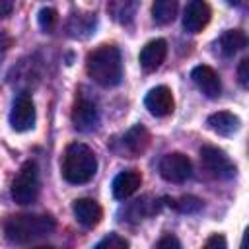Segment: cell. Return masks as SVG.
<instances>
[{
    "label": "cell",
    "mask_w": 249,
    "mask_h": 249,
    "mask_svg": "<svg viewBox=\"0 0 249 249\" xmlns=\"http://www.w3.org/2000/svg\"><path fill=\"white\" fill-rule=\"evenodd\" d=\"M144 105L154 117H167L173 113V107H175L173 93L167 86H156L146 93Z\"/></svg>",
    "instance_id": "8"
},
{
    "label": "cell",
    "mask_w": 249,
    "mask_h": 249,
    "mask_svg": "<svg viewBox=\"0 0 249 249\" xmlns=\"http://www.w3.org/2000/svg\"><path fill=\"white\" fill-rule=\"evenodd\" d=\"M37 195H39V171L35 161L29 160L19 167L12 183V198L18 204H31L35 202Z\"/></svg>",
    "instance_id": "4"
},
{
    "label": "cell",
    "mask_w": 249,
    "mask_h": 249,
    "mask_svg": "<svg viewBox=\"0 0 249 249\" xmlns=\"http://www.w3.org/2000/svg\"><path fill=\"white\" fill-rule=\"evenodd\" d=\"M72 210H74V216H76L78 224L84 226V228H95L101 222V216H103L101 206L93 198H78V200H74Z\"/></svg>",
    "instance_id": "13"
},
{
    "label": "cell",
    "mask_w": 249,
    "mask_h": 249,
    "mask_svg": "<svg viewBox=\"0 0 249 249\" xmlns=\"http://www.w3.org/2000/svg\"><path fill=\"white\" fill-rule=\"evenodd\" d=\"M95 249H128V241L119 233H109L95 245Z\"/></svg>",
    "instance_id": "20"
},
{
    "label": "cell",
    "mask_w": 249,
    "mask_h": 249,
    "mask_svg": "<svg viewBox=\"0 0 249 249\" xmlns=\"http://www.w3.org/2000/svg\"><path fill=\"white\" fill-rule=\"evenodd\" d=\"M154 210H156V206H150V202H146V198H142L130 206L128 214H130V220H142V218L154 214Z\"/></svg>",
    "instance_id": "21"
},
{
    "label": "cell",
    "mask_w": 249,
    "mask_h": 249,
    "mask_svg": "<svg viewBox=\"0 0 249 249\" xmlns=\"http://www.w3.org/2000/svg\"><path fill=\"white\" fill-rule=\"evenodd\" d=\"M171 206H175L179 212H187V214H191V212H198V210L202 208V200L196 198V196H193V195H187V196H181L177 202L173 200Z\"/></svg>",
    "instance_id": "19"
},
{
    "label": "cell",
    "mask_w": 249,
    "mask_h": 249,
    "mask_svg": "<svg viewBox=\"0 0 249 249\" xmlns=\"http://www.w3.org/2000/svg\"><path fill=\"white\" fill-rule=\"evenodd\" d=\"M245 241H247V235H243V239H241V249H245Z\"/></svg>",
    "instance_id": "27"
},
{
    "label": "cell",
    "mask_w": 249,
    "mask_h": 249,
    "mask_svg": "<svg viewBox=\"0 0 249 249\" xmlns=\"http://www.w3.org/2000/svg\"><path fill=\"white\" fill-rule=\"evenodd\" d=\"M210 21V6L202 0H193L187 4L183 14V27L189 33L202 31Z\"/></svg>",
    "instance_id": "10"
},
{
    "label": "cell",
    "mask_w": 249,
    "mask_h": 249,
    "mask_svg": "<svg viewBox=\"0 0 249 249\" xmlns=\"http://www.w3.org/2000/svg\"><path fill=\"white\" fill-rule=\"evenodd\" d=\"M165 54H167V43L163 39H154V41H150L142 47L138 60H140V66L146 72H154L165 60Z\"/></svg>",
    "instance_id": "12"
},
{
    "label": "cell",
    "mask_w": 249,
    "mask_h": 249,
    "mask_svg": "<svg viewBox=\"0 0 249 249\" xmlns=\"http://www.w3.org/2000/svg\"><path fill=\"white\" fill-rule=\"evenodd\" d=\"M10 124L18 132H25V130L33 128V124H35V105H33V99L27 93H19L14 99L12 111H10Z\"/></svg>",
    "instance_id": "7"
},
{
    "label": "cell",
    "mask_w": 249,
    "mask_h": 249,
    "mask_svg": "<svg viewBox=\"0 0 249 249\" xmlns=\"http://www.w3.org/2000/svg\"><path fill=\"white\" fill-rule=\"evenodd\" d=\"M12 8H14L12 2H8V0H0V18H2V16H8V14L12 12Z\"/></svg>",
    "instance_id": "26"
},
{
    "label": "cell",
    "mask_w": 249,
    "mask_h": 249,
    "mask_svg": "<svg viewBox=\"0 0 249 249\" xmlns=\"http://www.w3.org/2000/svg\"><path fill=\"white\" fill-rule=\"evenodd\" d=\"M247 45V35L241 29H228L220 37V49L226 56H233L235 53L243 51Z\"/></svg>",
    "instance_id": "17"
},
{
    "label": "cell",
    "mask_w": 249,
    "mask_h": 249,
    "mask_svg": "<svg viewBox=\"0 0 249 249\" xmlns=\"http://www.w3.org/2000/svg\"><path fill=\"white\" fill-rule=\"evenodd\" d=\"M191 160L181 152H171L160 161V175L169 183H183L191 177Z\"/></svg>",
    "instance_id": "6"
},
{
    "label": "cell",
    "mask_w": 249,
    "mask_h": 249,
    "mask_svg": "<svg viewBox=\"0 0 249 249\" xmlns=\"http://www.w3.org/2000/svg\"><path fill=\"white\" fill-rule=\"evenodd\" d=\"M206 124L212 132L220 134V136H230L233 132H237L239 128V117L230 113V111H218V113H212L208 119H206Z\"/></svg>",
    "instance_id": "15"
},
{
    "label": "cell",
    "mask_w": 249,
    "mask_h": 249,
    "mask_svg": "<svg viewBox=\"0 0 249 249\" xmlns=\"http://www.w3.org/2000/svg\"><path fill=\"white\" fill-rule=\"evenodd\" d=\"M140 183H142V175L138 169H124L113 179V196L124 200L138 191Z\"/></svg>",
    "instance_id": "14"
},
{
    "label": "cell",
    "mask_w": 249,
    "mask_h": 249,
    "mask_svg": "<svg viewBox=\"0 0 249 249\" xmlns=\"http://www.w3.org/2000/svg\"><path fill=\"white\" fill-rule=\"evenodd\" d=\"M54 21H56V12L53 8H41V12H39V25L45 31H51L54 27Z\"/></svg>",
    "instance_id": "22"
},
{
    "label": "cell",
    "mask_w": 249,
    "mask_h": 249,
    "mask_svg": "<svg viewBox=\"0 0 249 249\" xmlns=\"http://www.w3.org/2000/svg\"><path fill=\"white\" fill-rule=\"evenodd\" d=\"M148 142H150V134H148V130H146L142 124L132 126V128L123 136V146H124V150H126L130 156H140V154L146 150Z\"/></svg>",
    "instance_id": "16"
},
{
    "label": "cell",
    "mask_w": 249,
    "mask_h": 249,
    "mask_svg": "<svg viewBox=\"0 0 249 249\" xmlns=\"http://www.w3.org/2000/svg\"><path fill=\"white\" fill-rule=\"evenodd\" d=\"M191 78H193V82L196 84V88H198L206 97L214 99V97L220 95L222 84H220V78H218V74H216L214 68H210V66H206V64H200V66L193 68Z\"/></svg>",
    "instance_id": "11"
},
{
    "label": "cell",
    "mask_w": 249,
    "mask_h": 249,
    "mask_svg": "<svg viewBox=\"0 0 249 249\" xmlns=\"http://www.w3.org/2000/svg\"><path fill=\"white\" fill-rule=\"evenodd\" d=\"M202 249H228L226 245V237L222 233H214L206 239V243L202 245Z\"/></svg>",
    "instance_id": "23"
},
{
    "label": "cell",
    "mask_w": 249,
    "mask_h": 249,
    "mask_svg": "<svg viewBox=\"0 0 249 249\" xmlns=\"http://www.w3.org/2000/svg\"><path fill=\"white\" fill-rule=\"evenodd\" d=\"M97 171V158L93 150L82 142L66 146L62 156V177L72 185H82L93 179Z\"/></svg>",
    "instance_id": "2"
},
{
    "label": "cell",
    "mask_w": 249,
    "mask_h": 249,
    "mask_svg": "<svg viewBox=\"0 0 249 249\" xmlns=\"http://www.w3.org/2000/svg\"><path fill=\"white\" fill-rule=\"evenodd\" d=\"M54 218L47 214H18L6 220L4 233L14 243H29L54 230Z\"/></svg>",
    "instance_id": "3"
},
{
    "label": "cell",
    "mask_w": 249,
    "mask_h": 249,
    "mask_svg": "<svg viewBox=\"0 0 249 249\" xmlns=\"http://www.w3.org/2000/svg\"><path fill=\"white\" fill-rule=\"evenodd\" d=\"M35 249H53V247H49V245H41V247H35Z\"/></svg>",
    "instance_id": "28"
},
{
    "label": "cell",
    "mask_w": 249,
    "mask_h": 249,
    "mask_svg": "<svg viewBox=\"0 0 249 249\" xmlns=\"http://www.w3.org/2000/svg\"><path fill=\"white\" fill-rule=\"evenodd\" d=\"M158 249H181V243H179V239L175 235L167 233L158 241Z\"/></svg>",
    "instance_id": "25"
},
{
    "label": "cell",
    "mask_w": 249,
    "mask_h": 249,
    "mask_svg": "<svg viewBox=\"0 0 249 249\" xmlns=\"http://www.w3.org/2000/svg\"><path fill=\"white\" fill-rule=\"evenodd\" d=\"M200 161H202V165L214 177L230 179V177L235 175V165L226 156V152L220 150V148H216V146H202L200 148Z\"/></svg>",
    "instance_id": "5"
},
{
    "label": "cell",
    "mask_w": 249,
    "mask_h": 249,
    "mask_svg": "<svg viewBox=\"0 0 249 249\" xmlns=\"http://www.w3.org/2000/svg\"><path fill=\"white\" fill-rule=\"evenodd\" d=\"M86 70L95 84L103 88L117 86L123 78V60L119 49L113 45H101L93 49L86 58Z\"/></svg>",
    "instance_id": "1"
},
{
    "label": "cell",
    "mask_w": 249,
    "mask_h": 249,
    "mask_svg": "<svg viewBox=\"0 0 249 249\" xmlns=\"http://www.w3.org/2000/svg\"><path fill=\"white\" fill-rule=\"evenodd\" d=\"M237 78H239V84L243 88L249 86V60L247 58H243L239 62V66H237Z\"/></svg>",
    "instance_id": "24"
},
{
    "label": "cell",
    "mask_w": 249,
    "mask_h": 249,
    "mask_svg": "<svg viewBox=\"0 0 249 249\" xmlns=\"http://www.w3.org/2000/svg\"><path fill=\"white\" fill-rule=\"evenodd\" d=\"M72 123L80 132H89L99 123L97 105L86 97H80L72 107Z\"/></svg>",
    "instance_id": "9"
},
{
    "label": "cell",
    "mask_w": 249,
    "mask_h": 249,
    "mask_svg": "<svg viewBox=\"0 0 249 249\" xmlns=\"http://www.w3.org/2000/svg\"><path fill=\"white\" fill-rule=\"evenodd\" d=\"M175 14H177V2L175 0H158L152 6V18L160 25H165V23L173 21Z\"/></svg>",
    "instance_id": "18"
}]
</instances>
